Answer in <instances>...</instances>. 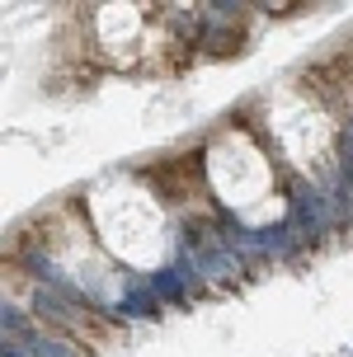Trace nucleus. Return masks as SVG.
Masks as SVG:
<instances>
[{
	"label": "nucleus",
	"instance_id": "1",
	"mask_svg": "<svg viewBox=\"0 0 353 357\" xmlns=\"http://www.w3.org/2000/svg\"><path fill=\"white\" fill-rule=\"evenodd\" d=\"M89 226L113 259H123L132 268H156L165 259V245H170V226H165L160 202L137 178L123 174L89 188Z\"/></svg>",
	"mask_w": 353,
	"mask_h": 357
},
{
	"label": "nucleus",
	"instance_id": "2",
	"mask_svg": "<svg viewBox=\"0 0 353 357\" xmlns=\"http://www.w3.org/2000/svg\"><path fill=\"white\" fill-rule=\"evenodd\" d=\"M208 183L231 212H240V221H268L278 212L273 165L264 146L240 127H222L208 142Z\"/></svg>",
	"mask_w": 353,
	"mask_h": 357
},
{
	"label": "nucleus",
	"instance_id": "3",
	"mask_svg": "<svg viewBox=\"0 0 353 357\" xmlns=\"http://www.w3.org/2000/svg\"><path fill=\"white\" fill-rule=\"evenodd\" d=\"M268 127L278 137L282 155L297 169H320L335 142V127L325 118V108L306 94H278V104H268Z\"/></svg>",
	"mask_w": 353,
	"mask_h": 357
},
{
	"label": "nucleus",
	"instance_id": "4",
	"mask_svg": "<svg viewBox=\"0 0 353 357\" xmlns=\"http://www.w3.org/2000/svg\"><path fill=\"white\" fill-rule=\"evenodd\" d=\"M146 15H151V10H141V5H104L94 33H99V43H104L118 61H137L141 47L151 43V24H146Z\"/></svg>",
	"mask_w": 353,
	"mask_h": 357
}]
</instances>
